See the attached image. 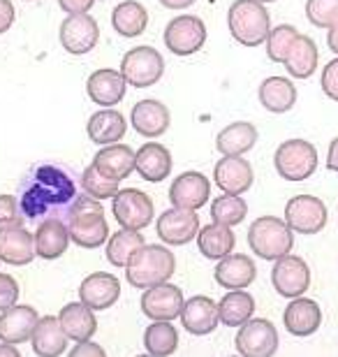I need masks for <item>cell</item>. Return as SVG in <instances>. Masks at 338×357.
<instances>
[{"mask_svg": "<svg viewBox=\"0 0 338 357\" xmlns=\"http://www.w3.org/2000/svg\"><path fill=\"white\" fill-rule=\"evenodd\" d=\"M75 176L59 162H40L28 169L19 185V204L31 220H66L72 204L77 202Z\"/></svg>", "mask_w": 338, "mask_h": 357, "instance_id": "6da1fadb", "label": "cell"}, {"mask_svg": "<svg viewBox=\"0 0 338 357\" xmlns=\"http://www.w3.org/2000/svg\"><path fill=\"white\" fill-rule=\"evenodd\" d=\"M70 241L82 248H100L109 241V223L100 199L91 195H79L66 218Z\"/></svg>", "mask_w": 338, "mask_h": 357, "instance_id": "7a4b0ae2", "label": "cell"}, {"mask_svg": "<svg viewBox=\"0 0 338 357\" xmlns=\"http://www.w3.org/2000/svg\"><path fill=\"white\" fill-rule=\"evenodd\" d=\"M176 271V258L167 246L146 244L139 253L128 262L125 278L137 290H148L155 285L169 283L171 274Z\"/></svg>", "mask_w": 338, "mask_h": 357, "instance_id": "3957f363", "label": "cell"}, {"mask_svg": "<svg viewBox=\"0 0 338 357\" xmlns=\"http://www.w3.org/2000/svg\"><path fill=\"white\" fill-rule=\"evenodd\" d=\"M227 28L243 47H260L271 33V17L257 0H234L227 12Z\"/></svg>", "mask_w": 338, "mask_h": 357, "instance_id": "277c9868", "label": "cell"}, {"mask_svg": "<svg viewBox=\"0 0 338 357\" xmlns=\"http://www.w3.org/2000/svg\"><path fill=\"white\" fill-rule=\"evenodd\" d=\"M248 246L257 258L276 262L292 253L294 232L283 218L260 216L248 227Z\"/></svg>", "mask_w": 338, "mask_h": 357, "instance_id": "5b68a950", "label": "cell"}, {"mask_svg": "<svg viewBox=\"0 0 338 357\" xmlns=\"http://www.w3.org/2000/svg\"><path fill=\"white\" fill-rule=\"evenodd\" d=\"M318 149L306 139H287L273 153L276 172L285 181H306L318 169Z\"/></svg>", "mask_w": 338, "mask_h": 357, "instance_id": "8992f818", "label": "cell"}, {"mask_svg": "<svg viewBox=\"0 0 338 357\" xmlns=\"http://www.w3.org/2000/svg\"><path fill=\"white\" fill-rule=\"evenodd\" d=\"M121 75L128 86L148 89L155 86L164 75V59L153 47H135L121 59Z\"/></svg>", "mask_w": 338, "mask_h": 357, "instance_id": "52a82bcc", "label": "cell"}, {"mask_svg": "<svg viewBox=\"0 0 338 357\" xmlns=\"http://www.w3.org/2000/svg\"><path fill=\"white\" fill-rule=\"evenodd\" d=\"M112 213L123 230L141 232L144 227H148L151 220H153L155 206H153V199H151L146 192H141L139 188H123L112 199Z\"/></svg>", "mask_w": 338, "mask_h": 357, "instance_id": "ba28073f", "label": "cell"}, {"mask_svg": "<svg viewBox=\"0 0 338 357\" xmlns=\"http://www.w3.org/2000/svg\"><path fill=\"white\" fill-rule=\"evenodd\" d=\"M206 24L195 14H181L167 24L162 33L164 47L174 56H192L204 47L206 42Z\"/></svg>", "mask_w": 338, "mask_h": 357, "instance_id": "9c48e42d", "label": "cell"}, {"mask_svg": "<svg viewBox=\"0 0 338 357\" xmlns=\"http://www.w3.org/2000/svg\"><path fill=\"white\" fill-rule=\"evenodd\" d=\"M327 204L315 195H294L285 204V223L297 234H318L327 225Z\"/></svg>", "mask_w": 338, "mask_h": 357, "instance_id": "30bf717a", "label": "cell"}, {"mask_svg": "<svg viewBox=\"0 0 338 357\" xmlns=\"http://www.w3.org/2000/svg\"><path fill=\"white\" fill-rule=\"evenodd\" d=\"M236 351L241 357H273L278 351V332L267 318H250L236 332Z\"/></svg>", "mask_w": 338, "mask_h": 357, "instance_id": "8fae6325", "label": "cell"}, {"mask_svg": "<svg viewBox=\"0 0 338 357\" xmlns=\"http://www.w3.org/2000/svg\"><path fill=\"white\" fill-rule=\"evenodd\" d=\"M271 283L278 295L285 299L304 297V292L311 285V269L299 255H285V258L273 262Z\"/></svg>", "mask_w": 338, "mask_h": 357, "instance_id": "7c38bea8", "label": "cell"}, {"mask_svg": "<svg viewBox=\"0 0 338 357\" xmlns=\"http://www.w3.org/2000/svg\"><path fill=\"white\" fill-rule=\"evenodd\" d=\"M155 230H158V237L167 246H185V244H190L192 239H197L199 216H197V211L171 206V209L162 211L160 216H158Z\"/></svg>", "mask_w": 338, "mask_h": 357, "instance_id": "4fadbf2b", "label": "cell"}, {"mask_svg": "<svg viewBox=\"0 0 338 357\" xmlns=\"http://www.w3.org/2000/svg\"><path fill=\"white\" fill-rule=\"evenodd\" d=\"M61 45L72 56H84L95 49L100 40V26L91 14H70L59 31Z\"/></svg>", "mask_w": 338, "mask_h": 357, "instance_id": "5bb4252c", "label": "cell"}, {"mask_svg": "<svg viewBox=\"0 0 338 357\" xmlns=\"http://www.w3.org/2000/svg\"><path fill=\"white\" fill-rule=\"evenodd\" d=\"M141 311L144 316L151 318L153 323H171L174 318H181L183 311V292L171 283L155 285V288L144 290L141 295Z\"/></svg>", "mask_w": 338, "mask_h": 357, "instance_id": "9a60e30c", "label": "cell"}, {"mask_svg": "<svg viewBox=\"0 0 338 357\" xmlns=\"http://www.w3.org/2000/svg\"><path fill=\"white\" fill-rule=\"evenodd\" d=\"M208 197H211V181L195 169L178 174L169 185V202L178 209L197 211L208 202Z\"/></svg>", "mask_w": 338, "mask_h": 357, "instance_id": "2e32d148", "label": "cell"}, {"mask_svg": "<svg viewBox=\"0 0 338 357\" xmlns=\"http://www.w3.org/2000/svg\"><path fill=\"white\" fill-rule=\"evenodd\" d=\"M213 181L225 195H243L253 185L255 174L243 155H222L213 167Z\"/></svg>", "mask_w": 338, "mask_h": 357, "instance_id": "e0dca14e", "label": "cell"}, {"mask_svg": "<svg viewBox=\"0 0 338 357\" xmlns=\"http://www.w3.org/2000/svg\"><path fill=\"white\" fill-rule=\"evenodd\" d=\"M121 297V283L114 274L107 271H95L86 276L79 285V299L89 306L91 311H107L118 302Z\"/></svg>", "mask_w": 338, "mask_h": 357, "instance_id": "ac0fdd59", "label": "cell"}, {"mask_svg": "<svg viewBox=\"0 0 338 357\" xmlns=\"http://www.w3.org/2000/svg\"><path fill=\"white\" fill-rule=\"evenodd\" d=\"M169 123H171V114L167 109V105H162L160 100L153 98L139 100L130 112V126L135 128V132H139L146 139L162 137L169 130Z\"/></svg>", "mask_w": 338, "mask_h": 357, "instance_id": "d6986e66", "label": "cell"}, {"mask_svg": "<svg viewBox=\"0 0 338 357\" xmlns=\"http://www.w3.org/2000/svg\"><path fill=\"white\" fill-rule=\"evenodd\" d=\"M38 323H40V316L33 306L14 304L12 309L0 313V341L10 346L26 344V341H31Z\"/></svg>", "mask_w": 338, "mask_h": 357, "instance_id": "ffe728a7", "label": "cell"}, {"mask_svg": "<svg viewBox=\"0 0 338 357\" xmlns=\"http://www.w3.org/2000/svg\"><path fill=\"white\" fill-rule=\"evenodd\" d=\"M128 82L123 79L121 70L112 68H100L95 73H91L89 82H86V93L95 105L102 109H114L121 100L125 98Z\"/></svg>", "mask_w": 338, "mask_h": 357, "instance_id": "44dd1931", "label": "cell"}, {"mask_svg": "<svg viewBox=\"0 0 338 357\" xmlns=\"http://www.w3.org/2000/svg\"><path fill=\"white\" fill-rule=\"evenodd\" d=\"M181 323L183 330L192 334V337H206V334L215 332V327L220 325L218 304L206 295H195L185 299L181 311Z\"/></svg>", "mask_w": 338, "mask_h": 357, "instance_id": "7402d4cb", "label": "cell"}, {"mask_svg": "<svg viewBox=\"0 0 338 357\" xmlns=\"http://www.w3.org/2000/svg\"><path fill=\"white\" fill-rule=\"evenodd\" d=\"M285 330L292 337H311L320 330L322 325V309L315 299L308 297H297L285 306L283 313Z\"/></svg>", "mask_w": 338, "mask_h": 357, "instance_id": "603a6c76", "label": "cell"}, {"mask_svg": "<svg viewBox=\"0 0 338 357\" xmlns=\"http://www.w3.org/2000/svg\"><path fill=\"white\" fill-rule=\"evenodd\" d=\"M257 267L255 262L243 253H232L227 258L218 260L213 269V278L225 290H246L255 281Z\"/></svg>", "mask_w": 338, "mask_h": 357, "instance_id": "cb8c5ba5", "label": "cell"}, {"mask_svg": "<svg viewBox=\"0 0 338 357\" xmlns=\"http://www.w3.org/2000/svg\"><path fill=\"white\" fill-rule=\"evenodd\" d=\"M171 153L160 142H146L139 151H135V169L141 178L151 183H160L171 174Z\"/></svg>", "mask_w": 338, "mask_h": 357, "instance_id": "d4e9b609", "label": "cell"}, {"mask_svg": "<svg viewBox=\"0 0 338 357\" xmlns=\"http://www.w3.org/2000/svg\"><path fill=\"white\" fill-rule=\"evenodd\" d=\"M86 132H89L93 144L100 146L118 144L128 132V121L118 109H100L89 119Z\"/></svg>", "mask_w": 338, "mask_h": 357, "instance_id": "484cf974", "label": "cell"}, {"mask_svg": "<svg viewBox=\"0 0 338 357\" xmlns=\"http://www.w3.org/2000/svg\"><path fill=\"white\" fill-rule=\"evenodd\" d=\"M35 234L26 227L0 232V260L12 267H26L35 260Z\"/></svg>", "mask_w": 338, "mask_h": 357, "instance_id": "4316f807", "label": "cell"}, {"mask_svg": "<svg viewBox=\"0 0 338 357\" xmlns=\"http://www.w3.org/2000/svg\"><path fill=\"white\" fill-rule=\"evenodd\" d=\"M70 246V232L66 220H42L35 230V253L42 260H59Z\"/></svg>", "mask_w": 338, "mask_h": 357, "instance_id": "83f0119b", "label": "cell"}, {"mask_svg": "<svg viewBox=\"0 0 338 357\" xmlns=\"http://www.w3.org/2000/svg\"><path fill=\"white\" fill-rule=\"evenodd\" d=\"M59 320H61L63 332L68 334V339L77 341V344L91 341L93 334L98 332L95 311H91L89 306L82 302H72V304L63 306L59 313Z\"/></svg>", "mask_w": 338, "mask_h": 357, "instance_id": "f1b7e54d", "label": "cell"}, {"mask_svg": "<svg viewBox=\"0 0 338 357\" xmlns=\"http://www.w3.org/2000/svg\"><path fill=\"white\" fill-rule=\"evenodd\" d=\"M93 165L98 172L114 178V181H123L135 172V151L128 144H109L102 146L93 158Z\"/></svg>", "mask_w": 338, "mask_h": 357, "instance_id": "f546056e", "label": "cell"}, {"mask_svg": "<svg viewBox=\"0 0 338 357\" xmlns=\"http://www.w3.org/2000/svg\"><path fill=\"white\" fill-rule=\"evenodd\" d=\"M31 344L33 353L38 357H61L68 348V334L63 332L59 318L45 316L40 318L38 327H35Z\"/></svg>", "mask_w": 338, "mask_h": 357, "instance_id": "4dcf8cb0", "label": "cell"}, {"mask_svg": "<svg viewBox=\"0 0 338 357\" xmlns=\"http://www.w3.org/2000/svg\"><path fill=\"white\" fill-rule=\"evenodd\" d=\"M260 105L271 114H285L297 105V86L287 77H267L257 91Z\"/></svg>", "mask_w": 338, "mask_h": 357, "instance_id": "1f68e13d", "label": "cell"}, {"mask_svg": "<svg viewBox=\"0 0 338 357\" xmlns=\"http://www.w3.org/2000/svg\"><path fill=\"white\" fill-rule=\"evenodd\" d=\"M318 63H320L318 45L313 42V38L299 33V38L294 40V45L290 52H287L285 63H283L287 75L294 77V79H308V77H313V73L318 70Z\"/></svg>", "mask_w": 338, "mask_h": 357, "instance_id": "d6a6232c", "label": "cell"}, {"mask_svg": "<svg viewBox=\"0 0 338 357\" xmlns=\"http://www.w3.org/2000/svg\"><path fill=\"white\" fill-rule=\"evenodd\" d=\"M197 246L199 253L208 260H222L227 255L234 253L236 237L232 232V227L218 225V223H208L204 227H199L197 234Z\"/></svg>", "mask_w": 338, "mask_h": 357, "instance_id": "836d02e7", "label": "cell"}, {"mask_svg": "<svg viewBox=\"0 0 338 357\" xmlns=\"http://www.w3.org/2000/svg\"><path fill=\"white\" fill-rule=\"evenodd\" d=\"M257 144V128L248 121H236L222 128L215 137V149L222 155H243Z\"/></svg>", "mask_w": 338, "mask_h": 357, "instance_id": "e575fe53", "label": "cell"}, {"mask_svg": "<svg viewBox=\"0 0 338 357\" xmlns=\"http://www.w3.org/2000/svg\"><path fill=\"white\" fill-rule=\"evenodd\" d=\"M112 26L121 38H137L148 26V10L137 0H125V3L114 7Z\"/></svg>", "mask_w": 338, "mask_h": 357, "instance_id": "d590c367", "label": "cell"}, {"mask_svg": "<svg viewBox=\"0 0 338 357\" xmlns=\"http://www.w3.org/2000/svg\"><path fill=\"white\" fill-rule=\"evenodd\" d=\"M218 313L225 327H241L253 318L255 299L246 290H227V295L218 304Z\"/></svg>", "mask_w": 338, "mask_h": 357, "instance_id": "8d00e7d4", "label": "cell"}, {"mask_svg": "<svg viewBox=\"0 0 338 357\" xmlns=\"http://www.w3.org/2000/svg\"><path fill=\"white\" fill-rule=\"evenodd\" d=\"M144 246H146L144 234H139L137 230H123V227H121V230L114 232L109 241H107L105 255L112 267L125 269L128 262H130L135 255L139 253V248H144Z\"/></svg>", "mask_w": 338, "mask_h": 357, "instance_id": "74e56055", "label": "cell"}, {"mask_svg": "<svg viewBox=\"0 0 338 357\" xmlns=\"http://www.w3.org/2000/svg\"><path fill=\"white\" fill-rule=\"evenodd\" d=\"M144 346L146 353L155 357H169L178 348V332L171 323H151L144 332Z\"/></svg>", "mask_w": 338, "mask_h": 357, "instance_id": "f35d334b", "label": "cell"}, {"mask_svg": "<svg viewBox=\"0 0 338 357\" xmlns=\"http://www.w3.org/2000/svg\"><path fill=\"white\" fill-rule=\"evenodd\" d=\"M248 216V202L241 195H225L215 197L211 202V220L218 225L234 227L243 223Z\"/></svg>", "mask_w": 338, "mask_h": 357, "instance_id": "ab89813d", "label": "cell"}, {"mask_svg": "<svg viewBox=\"0 0 338 357\" xmlns=\"http://www.w3.org/2000/svg\"><path fill=\"white\" fill-rule=\"evenodd\" d=\"M297 38H299V31L294 26H290V24H280L276 28H271L269 38H267V42H264V45H267L269 61L280 63V66H283L285 56L292 49L294 40H297Z\"/></svg>", "mask_w": 338, "mask_h": 357, "instance_id": "60d3db41", "label": "cell"}, {"mask_svg": "<svg viewBox=\"0 0 338 357\" xmlns=\"http://www.w3.org/2000/svg\"><path fill=\"white\" fill-rule=\"evenodd\" d=\"M82 185H84L86 195H91L95 199H109V197L114 199V197H116V192L121 190L118 188L121 181H114V178L105 176L102 172H98V167L93 165V162L84 169Z\"/></svg>", "mask_w": 338, "mask_h": 357, "instance_id": "b9f144b4", "label": "cell"}, {"mask_svg": "<svg viewBox=\"0 0 338 357\" xmlns=\"http://www.w3.org/2000/svg\"><path fill=\"white\" fill-rule=\"evenodd\" d=\"M306 19L315 28L329 31L338 24V0H306Z\"/></svg>", "mask_w": 338, "mask_h": 357, "instance_id": "7bdbcfd3", "label": "cell"}, {"mask_svg": "<svg viewBox=\"0 0 338 357\" xmlns=\"http://www.w3.org/2000/svg\"><path fill=\"white\" fill-rule=\"evenodd\" d=\"M24 211H21L19 197L14 195H0V232L24 227Z\"/></svg>", "mask_w": 338, "mask_h": 357, "instance_id": "ee69618b", "label": "cell"}, {"mask_svg": "<svg viewBox=\"0 0 338 357\" xmlns=\"http://www.w3.org/2000/svg\"><path fill=\"white\" fill-rule=\"evenodd\" d=\"M320 86H322V93H325L329 100L338 102V56L322 68Z\"/></svg>", "mask_w": 338, "mask_h": 357, "instance_id": "f6af8a7d", "label": "cell"}, {"mask_svg": "<svg viewBox=\"0 0 338 357\" xmlns=\"http://www.w3.org/2000/svg\"><path fill=\"white\" fill-rule=\"evenodd\" d=\"M19 299V283L10 274H0V313L12 309Z\"/></svg>", "mask_w": 338, "mask_h": 357, "instance_id": "bcb514c9", "label": "cell"}, {"mask_svg": "<svg viewBox=\"0 0 338 357\" xmlns=\"http://www.w3.org/2000/svg\"><path fill=\"white\" fill-rule=\"evenodd\" d=\"M68 357H107V353L95 341H82V344H77L72 348Z\"/></svg>", "mask_w": 338, "mask_h": 357, "instance_id": "7dc6e473", "label": "cell"}, {"mask_svg": "<svg viewBox=\"0 0 338 357\" xmlns=\"http://www.w3.org/2000/svg\"><path fill=\"white\" fill-rule=\"evenodd\" d=\"M17 21V10L12 0H0V35H5Z\"/></svg>", "mask_w": 338, "mask_h": 357, "instance_id": "c3c4849f", "label": "cell"}, {"mask_svg": "<svg viewBox=\"0 0 338 357\" xmlns=\"http://www.w3.org/2000/svg\"><path fill=\"white\" fill-rule=\"evenodd\" d=\"M98 0H59V7L68 14H89Z\"/></svg>", "mask_w": 338, "mask_h": 357, "instance_id": "681fc988", "label": "cell"}, {"mask_svg": "<svg viewBox=\"0 0 338 357\" xmlns=\"http://www.w3.org/2000/svg\"><path fill=\"white\" fill-rule=\"evenodd\" d=\"M327 169H332V172H338V137H334L332 144H329V151H327Z\"/></svg>", "mask_w": 338, "mask_h": 357, "instance_id": "f907efd6", "label": "cell"}, {"mask_svg": "<svg viewBox=\"0 0 338 357\" xmlns=\"http://www.w3.org/2000/svg\"><path fill=\"white\" fill-rule=\"evenodd\" d=\"M160 5H164L167 10H174V12H178V10H188V7H192L197 3V0H158Z\"/></svg>", "mask_w": 338, "mask_h": 357, "instance_id": "816d5d0a", "label": "cell"}, {"mask_svg": "<svg viewBox=\"0 0 338 357\" xmlns=\"http://www.w3.org/2000/svg\"><path fill=\"white\" fill-rule=\"evenodd\" d=\"M327 47L338 56V24H334L332 28L327 31Z\"/></svg>", "mask_w": 338, "mask_h": 357, "instance_id": "f5cc1de1", "label": "cell"}, {"mask_svg": "<svg viewBox=\"0 0 338 357\" xmlns=\"http://www.w3.org/2000/svg\"><path fill=\"white\" fill-rule=\"evenodd\" d=\"M0 357H21V353H19V348H17V346L0 344Z\"/></svg>", "mask_w": 338, "mask_h": 357, "instance_id": "db71d44e", "label": "cell"}, {"mask_svg": "<svg viewBox=\"0 0 338 357\" xmlns=\"http://www.w3.org/2000/svg\"><path fill=\"white\" fill-rule=\"evenodd\" d=\"M257 3H262V5H269V3H276V0H257Z\"/></svg>", "mask_w": 338, "mask_h": 357, "instance_id": "11a10c76", "label": "cell"}, {"mask_svg": "<svg viewBox=\"0 0 338 357\" xmlns=\"http://www.w3.org/2000/svg\"><path fill=\"white\" fill-rule=\"evenodd\" d=\"M137 357H155V355H151V353H146V355H137Z\"/></svg>", "mask_w": 338, "mask_h": 357, "instance_id": "9f6ffc18", "label": "cell"}, {"mask_svg": "<svg viewBox=\"0 0 338 357\" xmlns=\"http://www.w3.org/2000/svg\"><path fill=\"white\" fill-rule=\"evenodd\" d=\"M229 357H241V355H229Z\"/></svg>", "mask_w": 338, "mask_h": 357, "instance_id": "6f0895ef", "label": "cell"}, {"mask_svg": "<svg viewBox=\"0 0 338 357\" xmlns=\"http://www.w3.org/2000/svg\"><path fill=\"white\" fill-rule=\"evenodd\" d=\"M26 3H33V0H26Z\"/></svg>", "mask_w": 338, "mask_h": 357, "instance_id": "680465c9", "label": "cell"}]
</instances>
